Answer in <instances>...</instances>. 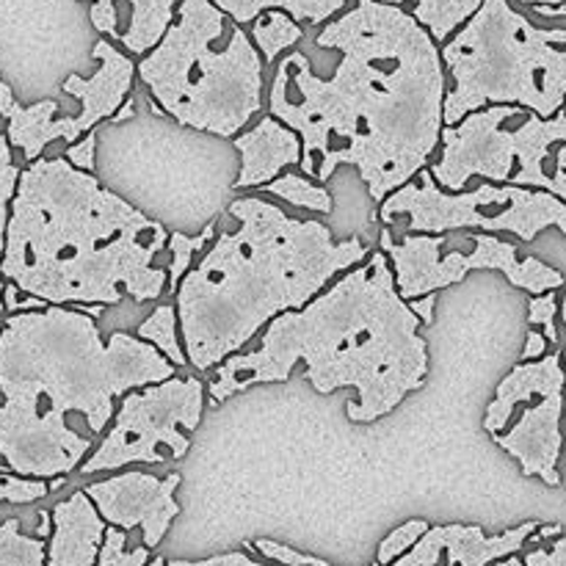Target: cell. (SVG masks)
I'll return each instance as SVG.
<instances>
[{"label":"cell","mask_w":566,"mask_h":566,"mask_svg":"<svg viewBox=\"0 0 566 566\" xmlns=\"http://www.w3.org/2000/svg\"><path fill=\"white\" fill-rule=\"evenodd\" d=\"M3 291H6V280H3V276H0V315H3V310H6V304H3Z\"/></svg>","instance_id":"ab89813d"},{"label":"cell","mask_w":566,"mask_h":566,"mask_svg":"<svg viewBox=\"0 0 566 566\" xmlns=\"http://www.w3.org/2000/svg\"><path fill=\"white\" fill-rule=\"evenodd\" d=\"M149 566H169V562H166V558H153Z\"/></svg>","instance_id":"b9f144b4"},{"label":"cell","mask_w":566,"mask_h":566,"mask_svg":"<svg viewBox=\"0 0 566 566\" xmlns=\"http://www.w3.org/2000/svg\"><path fill=\"white\" fill-rule=\"evenodd\" d=\"M108 523L83 490L53 506V534L48 539V566H97Z\"/></svg>","instance_id":"e0dca14e"},{"label":"cell","mask_w":566,"mask_h":566,"mask_svg":"<svg viewBox=\"0 0 566 566\" xmlns=\"http://www.w3.org/2000/svg\"><path fill=\"white\" fill-rule=\"evenodd\" d=\"M210 3L219 6L238 25H249L265 11H285L298 25L302 22L324 25V22H332L346 11L348 0H210Z\"/></svg>","instance_id":"ac0fdd59"},{"label":"cell","mask_w":566,"mask_h":566,"mask_svg":"<svg viewBox=\"0 0 566 566\" xmlns=\"http://www.w3.org/2000/svg\"><path fill=\"white\" fill-rule=\"evenodd\" d=\"M180 481V473L158 479L144 470L127 468L108 479L86 484L83 492L92 497L105 523L125 534L142 531V542L149 551H155L169 534L171 523L180 517V503H177Z\"/></svg>","instance_id":"4fadbf2b"},{"label":"cell","mask_w":566,"mask_h":566,"mask_svg":"<svg viewBox=\"0 0 566 566\" xmlns=\"http://www.w3.org/2000/svg\"><path fill=\"white\" fill-rule=\"evenodd\" d=\"M396 6H412L409 14L431 33L437 44H446L459 28L468 25L486 0H385Z\"/></svg>","instance_id":"d6986e66"},{"label":"cell","mask_w":566,"mask_h":566,"mask_svg":"<svg viewBox=\"0 0 566 566\" xmlns=\"http://www.w3.org/2000/svg\"><path fill=\"white\" fill-rule=\"evenodd\" d=\"M523 6H566V0H520Z\"/></svg>","instance_id":"74e56055"},{"label":"cell","mask_w":566,"mask_h":566,"mask_svg":"<svg viewBox=\"0 0 566 566\" xmlns=\"http://www.w3.org/2000/svg\"><path fill=\"white\" fill-rule=\"evenodd\" d=\"M558 318H562V324L566 326V291H564V296H562V313H558Z\"/></svg>","instance_id":"60d3db41"},{"label":"cell","mask_w":566,"mask_h":566,"mask_svg":"<svg viewBox=\"0 0 566 566\" xmlns=\"http://www.w3.org/2000/svg\"><path fill=\"white\" fill-rule=\"evenodd\" d=\"M252 547L260 553V556L269 558V562H274L280 566H332L329 562H324V558L310 556V553L296 551V547H291V545H282V542L258 539V542H252ZM370 566H381V564L374 562Z\"/></svg>","instance_id":"f546056e"},{"label":"cell","mask_w":566,"mask_h":566,"mask_svg":"<svg viewBox=\"0 0 566 566\" xmlns=\"http://www.w3.org/2000/svg\"><path fill=\"white\" fill-rule=\"evenodd\" d=\"M440 53L446 127L490 105H517L542 119L566 108V25H536L509 0H486Z\"/></svg>","instance_id":"52a82bcc"},{"label":"cell","mask_w":566,"mask_h":566,"mask_svg":"<svg viewBox=\"0 0 566 566\" xmlns=\"http://www.w3.org/2000/svg\"><path fill=\"white\" fill-rule=\"evenodd\" d=\"M302 25L285 11H265L252 22V42L260 50L265 64H276V59L285 50H291L293 44L302 42Z\"/></svg>","instance_id":"44dd1931"},{"label":"cell","mask_w":566,"mask_h":566,"mask_svg":"<svg viewBox=\"0 0 566 566\" xmlns=\"http://www.w3.org/2000/svg\"><path fill=\"white\" fill-rule=\"evenodd\" d=\"M315 44L340 53L332 75H318L304 53H287L271 77L269 114L302 138V175L326 182L352 166L381 205L429 169L442 144L440 44L385 0H357L321 28Z\"/></svg>","instance_id":"6da1fadb"},{"label":"cell","mask_w":566,"mask_h":566,"mask_svg":"<svg viewBox=\"0 0 566 566\" xmlns=\"http://www.w3.org/2000/svg\"><path fill=\"white\" fill-rule=\"evenodd\" d=\"M566 368L562 348L517 363L484 409V431L520 464L523 479L558 490L566 451Z\"/></svg>","instance_id":"30bf717a"},{"label":"cell","mask_w":566,"mask_h":566,"mask_svg":"<svg viewBox=\"0 0 566 566\" xmlns=\"http://www.w3.org/2000/svg\"><path fill=\"white\" fill-rule=\"evenodd\" d=\"M241 153L235 188H263L282 177L285 169L302 166V138L274 116H260L249 130L232 138Z\"/></svg>","instance_id":"2e32d148"},{"label":"cell","mask_w":566,"mask_h":566,"mask_svg":"<svg viewBox=\"0 0 566 566\" xmlns=\"http://www.w3.org/2000/svg\"><path fill=\"white\" fill-rule=\"evenodd\" d=\"M149 562H153V551H149L147 545L127 547L125 531L108 525L97 566H149Z\"/></svg>","instance_id":"4316f807"},{"label":"cell","mask_w":566,"mask_h":566,"mask_svg":"<svg viewBox=\"0 0 566 566\" xmlns=\"http://www.w3.org/2000/svg\"><path fill=\"white\" fill-rule=\"evenodd\" d=\"M20 164L14 160V147L6 138V130H0V260H3L6 247V227H9L11 202H14L17 186H20Z\"/></svg>","instance_id":"d4e9b609"},{"label":"cell","mask_w":566,"mask_h":566,"mask_svg":"<svg viewBox=\"0 0 566 566\" xmlns=\"http://www.w3.org/2000/svg\"><path fill=\"white\" fill-rule=\"evenodd\" d=\"M531 11L547 17V20H562V17H566V6H531Z\"/></svg>","instance_id":"d590c367"},{"label":"cell","mask_w":566,"mask_h":566,"mask_svg":"<svg viewBox=\"0 0 566 566\" xmlns=\"http://www.w3.org/2000/svg\"><path fill=\"white\" fill-rule=\"evenodd\" d=\"M50 495V481L28 479V475H17L11 470L0 473V506L11 503V506H28V503L44 501Z\"/></svg>","instance_id":"83f0119b"},{"label":"cell","mask_w":566,"mask_h":566,"mask_svg":"<svg viewBox=\"0 0 566 566\" xmlns=\"http://www.w3.org/2000/svg\"><path fill=\"white\" fill-rule=\"evenodd\" d=\"M263 191L269 197L285 199L287 205L302 210H313V213H332L335 210V199H332L329 188L318 186V182L310 180L302 171H285L282 177H276L274 182L263 186Z\"/></svg>","instance_id":"7402d4cb"},{"label":"cell","mask_w":566,"mask_h":566,"mask_svg":"<svg viewBox=\"0 0 566 566\" xmlns=\"http://www.w3.org/2000/svg\"><path fill=\"white\" fill-rule=\"evenodd\" d=\"M542 523L509 528L490 536L479 525H431L429 534L392 566H495L503 558L520 556Z\"/></svg>","instance_id":"5bb4252c"},{"label":"cell","mask_w":566,"mask_h":566,"mask_svg":"<svg viewBox=\"0 0 566 566\" xmlns=\"http://www.w3.org/2000/svg\"><path fill=\"white\" fill-rule=\"evenodd\" d=\"M381 252L390 258L396 287L403 302L431 296V293L462 282L473 271H497L509 285L542 296V293L562 291L566 276L545 260L520 258L517 243L501 241L490 232L470 235V252L451 247L448 235H426V232H403L392 235L390 227L381 230Z\"/></svg>","instance_id":"8fae6325"},{"label":"cell","mask_w":566,"mask_h":566,"mask_svg":"<svg viewBox=\"0 0 566 566\" xmlns=\"http://www.w3.org/2000/svg\"><path fill=\"white\" fill-rule=\"evenodd\" d=\"M379 219L387 227L403 219V232L448 235L459 230L509 232L531 243L545 230H558L566 238V202L547 191L520 186L481 182L468 191L451 193L440 188L431 169H423L412 182L379 205Z\"/></svg>","instance_id":"9c48e42d"},{"label":"cell","mask_w":566,"mask_h":566,"mask_svg":"<svg viewBox=\"0 0 566 566\" xmlns=\"http://www.w3.org/2000/svg\"><path fill=\"white\" fill-rule=\"evenodd\" d=\"M420 326L398 293L390 258L376 249L307 307L271 321L249 352L224 359L210 374L208 396L224 403L249 387L287 381L304 365L321 396L357 392L346 403L352 423H376L426 385L429 343Z\"/></svg>","instance_id":"3957f363"},{"label":"cell","mask_w":566,"mask_h":566,"mask_svg":"<svg viewBox=\"0 0 566 566\" xmlns=\"http://www.w3.org/2000/svg\"><path fill=\"white\" fill-rule=\"evenodd\" d=\"M551 352H553L551 340H547L539 329H528V335H525V343H523V354H520V363H539V359L547 357Z\"/></svg>","instance_id":"836d02e7"},{"label":"cell","mask_w":566,"mask_h":566,"mask_svg":"<svg viewBox=\"0 0 566 566\" xmlns=\"http://www.w3.org/2000/svg\"><path fill=\"white\" fill-rule=\"evenodd\" d=\"M0 566H48V542L22 531L20 520L0 523Z\"/></svg>","instance_id":"603a6c76"},{"label":"cell","mask_w":566,"mask_h":566,"mask_svg":"<svg viewBox=\"0 0 566 566\" xmlns=\"http://www.w3.org/2000/svg\"><path fill=\"white\" fill-rule=\"evenodd\" d=\"M166 243L160 221L55 155L22 169L0 276L53 307L158 302L169 293V271L158 263Z\"/></svg>","instance_id":"277c9868"},{"label":"cell","mask_w":566,"mask_h":566,"mask_svg":"<svg viewBox=\"0 0 566 566\" xmlns=\"http://www.w3.org/2000/svg\"><path fill=\"white\" fill-rule=\"evenodd\" d=\"M94 153H97V133H88V136H83L81 142L70 144L64 153V158L70 160L75 169L81 171H88V175H94Z\"/></svg>","instance_id":"1f68e13d"},{"label":"cell","mask_w":566,"mask_h":566,"mask_svg":"<svg viewBox=\"0 0 566 566\" xmlns=\"http://www.w3.org/2000/svg\"><path fill=\"white\" fill-rule=\"evenodd\" d=\"M127 332L99 335L75 307L11 313L0 324V462L28 479H66L114 423L122 398L175 376Z\"/></svg>","instance_id":"7a4b0ae2"},{"label":"cell","mask_w":566,"mask_h":566,"mask_svg":"<svg viewBox=\"0 0 566 566\" xmlns=\"http://www.w3.org/2000/svg\"><path fill=\"white\" fill-rule=\"evenodd\" d=\"M495 566H525L523 556H512V558H503V562H497Z\"/></svg>","instance_id":"f35d334b"},{"label":"cell","mask_w":566,"mask_h":566,"mask_svg":"<svg viewBox=\"0 0 566 566\" xmlns=\"http://www.w3.org/2000/svg\"><path fill=\"white\" fill-rule=\"evenodd\" d=\"M429 531H431V525L426 523V520H407L403 525L392 528L390 534L381 539L379 551H376V564L392 566L398 562V558L407 556V553L412 551V547L418 545V542L423 539Z\"/></svg>","instance_id":"484cf974"},{"label":"cell","mask_w":566,"mask_h":566,"mask_svg":"<svg viewBox=\"0 0 566 566\" xmlns=\"http://www.w3.org/2000/svg\"><path fill=\"white\" fill-rule=\"evenodd\" d=\"M208 385L199 376H171L130 390L119 401L114 423L97 442L81 475L116 473L130 464H164L191 451V434L202 423Z\"/></svg>","instance_id":"7c38bea8"},{"label":"cell","mask_w":566,"mask_h":566,"mask_svg":"<svg viewBox=\"0 0 566 566\" xmlns=\"http://www.w3.org/2000/svg\"><path fill=\"white\" fill-rule=\"evenodd\" d=\"M523 562L525 566H566V534H562L553 542L525 547Z\"/></svg>","instance_id":"4dcf8cb0"},{"label":"cell","mask_w":566,"mask_h":566,"mask_svg":"<svg viewBox=\"0 0 566 566\" xmlns=\"http://www.w3.org/2000/svg\"><path fill=\"white\" fill-rule=\"evenodd\" d=\"M138 81L166 116L210 136L235 138L269 108L252 33L210 0H180L164 42L138 59Z\"/></svg>","instance_id":"8992f818"},{"label":"cell","mask_w":566,"mask_h":566,"mask_svg":"<svg viewBox=\"0 0 566 566\" xmlns=\"http://www.w3.org/2000/svg\"><path fill=\"white\" fill-rule=\"evenodd\" d=\"M434 304H437V296L431 293V296H423V298H415V302H409V307H412V313L418 315L420 324L431 326V324H434Z\"/></svg>","instance_id":"e575fe53"},{"label":"cell","mask_w":566,"mask_h":566,"mask_svg":"<svg viewBox=\"0 0 566 566\" xmlns=\"http://www.w3.org/2000/svg\"><path fill=\"white\" fill-rule=\"evenodd\" d=\"M136 337L138 340L149 343V346H153L160 357L169 359L175 368H191V365H188L186 343H182L180 315H177L175 304H160V307H155L153 313L138 324Z\"/></svg>","instance_id":"ffe728a7"},{"label":"cell","mask_w":566,"mask_h":566,"mask_svg":"<svg viewBox=\"0 0 566 566\" xmlns=\"http://www.w3.org/2000/svg\"><path fill=\"white\" fill-rule=\"evenodd\" d=\"M177 6L180 0H94L88 20L99 33L119 42L127 55L144 59L175 25Z\"/></svg>","instance_id":"9a60e30c"},{"label":"cell","mask_w":566,"mask_h":566,"mask_svg":"<svg viewBox=\"0 0 566 566\" xmlns=\"http://www.w3.org/2000/svg\"><path fill=\"white\" fill-rule=\"evenodd\" d=\"M92 3H94V0H92Z\"/></svg>","instance_id":"ee69618b"},{"label":"cell","mask_w":566,"mask_h":566,"mask_svg":"<svg viewBox=\"0 0 566 566\" xmlns=\"http://www.w3.org/2000/svg\"><path fill=\"white\" fill-rule=\"evenodd\" d=\"M562 357H564V368H566V346L562 348ZM564 418H566V415H564Z\"/></svg>","instance_id":"7bdbcfd3"},{"label":"cell","mask_w":566,"mask_h":566,"mask_svg":"<svg viewBox=\"0 0 566 566\" xmlns=\"http://www.w3.org/2000/svg\"><path fill=\"white\" fill-rule=\"evenodd\" d=\"M133 116H136V99L127 97L125 105H122V108L116 111V116H114V119H111V122H114V125H122V122L133 119Z\"/></svg>","instance_id":"8d00e7d4"},{"label":"cell","mask_w":566,"mask_h":566,"mask_svg":"<svg viewBox=\"0 0 566 566\" xmlns=\"http://www.w3.org/2000/svg\"><path fill=\"white\" fill-rule=\"evenodd\" d=\"M558 313H562L558 291L542 293V296L528 298V326H539V332L547 337V340H551L553 348H562V335H558Z\"/></svg>","instance_id":"f1b7e54d"},{"label":"cell","mask_w":566,"mask_h":566,"mask_svg":"<svg viewBox=\"0 0 566 566\" xmlns=\"http://www.w3.org/2000/svg\"><path fill=\"white\" fill-rule=\"evenodd\" d=\"M238 230L219 232L175 293L188 365L213 374L280 315L302 310L374 249L359 235L335 241L315 219H296L263 197L230 205Z\"/></svg>","instance_id":"5b68a950"},{"label":"cell","mask_w":566,"mask_h":566,"mask_svg":"<svg viewBox=\"0 0 566 566\" xmlns=\"http://www.w3.org/2000/svg\"><path fill=\"white\" fill-rule=\"evenodd\" d=\"M213 241H216V224L202 227V232H197V235H182V232H171L169 243H166V249H169V265H166V271H169V293H171V296L177 293L180 282L186 280L188 271L193 269V258H197L199 252H208L210 243H213Z\"/></svg>","instance_id":"cb8c5ba5"},{"label":"cell","mask_w":566,"mask_h":566,"mask_svg":"<svg viewBox=\"0 0 566 566\" xmlns=\"http://www.w3.org/2000/svg\"><path fill=\"white\" fill-rule=\"evenodd\" d=\"M169 566H274V564L254 562L249 553L232 551V553H219V556L202 558V562H182V558H175V562H169Z\"/></svg>","instance_id":"d6a6232c"},{"label":"cell","mask_w":566,"mask_h":566,"mask_svg":"<svg viewBox=\"0 0 566 566\" xmlns=\"http://www.w3.org/2000/svg\"><path fill=\"white\" fill-rule=\"evenodd\" d=\"M429 169L451 193L468 191L470 180L484 177V182L534 188L566 202V108L553 119L517 105L473 111L442 130Z\"/></svg>","instance_id":"ba28073f"}]
</instances>
